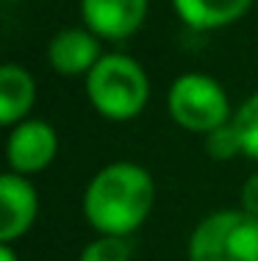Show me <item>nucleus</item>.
<instances>
[{"label":"nucleus","instance_id":"1","mask_svg":"<svg viewBox=\"0 0 258 261\" xmlns=\"http://www.w3.org/2000/svg\"><path fill=\"white\" fill-rule=\"evenodd\" d=\"M156 206V181L133 161H114L95 172L83 192V217L103 236H128Z\"/></svg>","mask_w":258,"mask_h":261},{"label":"nucleus","instance_id":"2","mask_svg":"<svg viewBox=\"0 0 258 261\" xmlns=\"http://www.w3.org/2000/svg\"><path fill=\"white\" fill-rule=\"evenodd\" d=\"M86 97L100 117L125 122L142 114L150 97V81L136 59L125 53H103L86 75Z\"/></svg>","mask_w":258,"mask_h":261},{"label":"nucleus","instance_id":"3","mask_svg":"<svg viewBox=\"0 0 258 261\" xmlns=\"http://www.w3.org/2000/svg\"><path fill=\"white\" fill-rule=\"evenodd\" d=\"M189 261H258V217L244 208L211 211L189 236Z\"/></svg>","mask_w":258,"mask_h":261},{"label":"nucleus","instance_id":"4","mask_svg":"<svg viewBox=\"0 0 258 261\" xmlns=\"http://www.w3.org/2000/svg\"><path fill=\"white\" fill-rule=\"evenodd\" d=\"M167 111L172 122L192 134H208L233 117L222 84L203 72H186L172 81L167 92Z\"/></svg>","mask_w":258,"mask_h":261},{"label":"nucleus","instance_id":"5","mask_svg":"<svg viewBox=\"0 0 258 261\" xmlns=\"http://www.w3.org/2000/svg\"><path fill=\"white\" fill-rule=\"evenodd\" d=\"M59 153V136L56 128L45 120H22L11 128L6 142V159L11 172L34 175L50 167V161Z\"/></svg>","mask_w":258,"mask_h":261},{"label":"nucleus","instance_id":"6","mask_svg":"<svg viewBox=\"0 0 258 261\" xmlns=\"http://www.w3.org/2000/svg\"><path fill=\"white\" fill-rule=\"evenodd\" d=\"M147 0H81L83 25L100 39L122 42L142 28Z\"/></svg>","mask_w":258,"mask_h":261},{"label":"nucleus","instance_id":"7","mask_svg":"<svg viewBox=\"0 0 258 261\" xmlns=\"http://www.w3.org/2000/svg\"><path fill=\"white\" fill-rule=\"evenodd\" d=\"M39 214V197L31 181L20 172H6L0 178V242H14L25 236Z\"/></svg>","mask_w":258,"mask_h":261},{"label":"nucleus","instance_id":"8","mask_svg":"<svg viewBox=\"0 0 258 261\" xmlns=\"http://www.w3.org/2000/svg\"><path fill=\"white\" fill-rule=\"evenodd\" d=\"M100 36L89 28H64L47 45V61L59 75H89L100 61Z\"/></svg>","mask_w":258,"mask_h":261},{"label":"nucleus","instance_id":"9","mask_svg":"<svg viewBox=\"0 0 258 261\" xmlns=\"http://www.w3.org/2000/svg\"><path fill=\"white\" fill-rule=\"evenodd\" d=\"M253 0H172L175 14L194 31H217L247 14Z\"/></svg>","mask_w":258,"mask_h":261},{"label":"nucleus","instance_id":"10","mask_svg":"<svg viewBox=\"0 0 258 261\" xmlns=\"http://www.w3.org/2000/svg\"><path fill=\"white\" fill-rule=\"evenodd\" d=\"M36 100V84L31 72L20 64L0 67V125L14 128L25 120Z\"/></svg>","mask_w":258,"mask_h":261},{"label":"nucleus","instance_id":"11","mask_svg":"<svg viewBox=\"0 0 258 261\" xmlns=\"http://www.w3.org/2000/svg\"><path fill=\"white\" fill-rule=\"evenodd\" d=\"M231 122L239 134V142H242V153L258 161V92L233 111Z\"/></svg>","mask_w":258,"mask_h":261},{"label":"nucleus","instance_id":"12","mask_svg":"<svg viewBox=\"0 0 258 261\" xmlns=\"http://www.w3.org/2000/svg\"><path fill=\"white\" fill-rule=\"evenodd\" d=\"M78 261H131V245L125 236H97L81 250Z\"/></svg>","mask_w":258,"mask_h":261},{"label":"nucleus","instance_id":"13","mask_svg":"<svg viewBox=\"0 0 258 261\" xmlns=\"http://www.w3.org/2000/svg\"><path fill=\"white\" fill-rule=\"evenodd\" d=\"M206 150H208V156L217 161H228L242 153V142H239V134L231 120L206 134Z\"/></svg>","mask_w":258,"mask_h":261},{"label":"nucleus","instance_id":"14","mask_svg":"<svg viewBox=\"0 0 258 261\" xmlns=\"http://www.w3.org/2000/svg\"><path fill=\"white\" fill-rule=\"evenodd\" d=\"M239 200H242V208L247 211V214L258 217V172H253V175L242 184V195H239Z\"/></svg>","mask_w":258,"mask_h":261},{"label":"nucleus","instance_id":"15","mask_svg":"<svg viewBox=\"0 0 258 261\" xmlns=\"http://www.w3.org/2000/svg\"><path fill=\"white\" fill-rule=\"evenodd\" d=\"M0 261H17V253L11 247V242H3L0 245Z\"/></svg>","mask_w":258,"mask_h":261},{"label":"nucleus","instance_id":"16","mask_svg":"<svg viewBox=\"0 0 258 261\" xmlns=\"http://www.w3.org/2000/svg\"><path fill=\"white\" fill-rule=\"evenodd\" d=\"M6 3H17V0H6Z\"/></svg>","mask_w":258,"mask_h":261}]
</instances>
